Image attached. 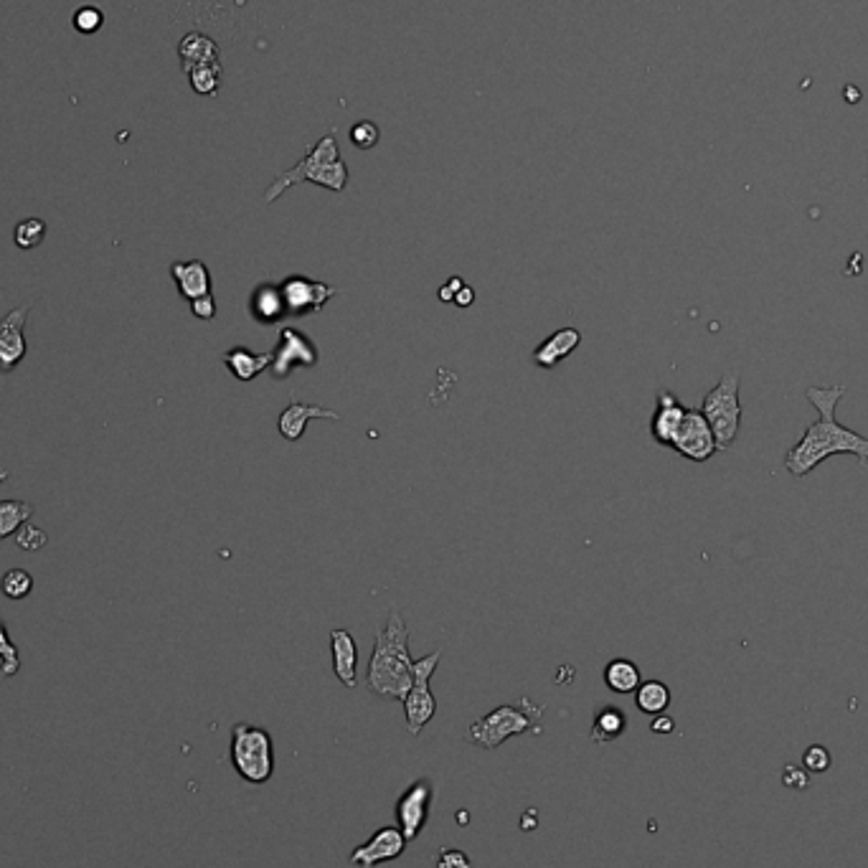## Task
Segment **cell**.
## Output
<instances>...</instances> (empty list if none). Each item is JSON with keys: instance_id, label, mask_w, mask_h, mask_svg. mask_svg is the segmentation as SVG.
<instances>
[{"instance_id": "obj_1", "label": "cell", "mask_w": 868, "mask_h": 868, "mask_svg": "<svg viewBox=\"0 0 868 868\" xmlns=\"http://www.w3.org/2000/svg\"><path fill=\"white\" fill-rule=\"evenodd\" d=\"M843 394H846L843 384L810 386L808 389V402L818 409V422L810 424L800 442L787 452L785 470L792 478H805L820 462L841 455V452L856 455L858 460H868V437L843 427L836 419V409Z\"/></svg>"}, {"instance_id": "obj_2", "label": "cell", "mask_w": 868, "mask_h": 868, "mask_svg": "<svg viewBox=\"0 0 868 868\" xmlns=\"http://www.w3.org/2000/svg\"><path fill=\"white\" fill-rule=\"evenodd\" d=\"M414 681V660L409 653V627L399 610H391L386 625L376 632L374 653L366 668V688L381 698L404 701Z\"/></svg>"}, {"instance_id": "obj_3", "label": "cell", "mask_w": 868, "mask_h": 868, "mask_svg": "<svg viewBox=\"0 0 868 868\" xmlns=\"http://www.w3.org/2000/svg\"><path fill=\"white\" fill-rule=\"evenodd\" d=\"M297 183H315V186H323L336 193H341L343 188L348 186V165L346 160L341 158L336 132H333V135H323L295 168L282 171L280 176L270 183V188L264 191V204L277 201L287 188L297 186Z\"/></svg>"}, {"instance_id": "obj_4", "label": "cell", "mask_w": 868, "mask_h": 868, "mask_svg": "<svg viewBox=\"0 0 868 868\" xmlns=\"http://www.w3.org/2000/svg\"><path fill=\"white\" fill-rule=\"evenodd\" d=\"M544 714V706L531 704L528 698H521L518 706H498L490 714L480 716L470 724L465 739L480 749H498L500 744L511 737H521L528 731H539V719Z\"/></svg>"}, {"instance_id": "obj_5", "label": "cell", "mask_w": 868, "mask_h": 868, "mask_svg": "<svg viewBox=\"0 0 868 868\" xmlns=\"http://www.w3.org/2000/svg\"><path fill=\"white\" fill-rule=\"evenodd\" d=\"M231 764L237 775L249 785H264L272 780L275 772V742L270 731L242 721L231 729Z\"/></svg>"}, {"instance_id": "obj_6", "label": "cell", "mask_w": 868, "mask_h": 868, "mask_svg": "<svg viewBox=\"0 0 868 868\" xmlns=\"http://www.w3.org/2000/svg\"><path fill=\"white\" fill-rule=\"evenodd\" d=\"M701 414H704L711 432H714L719 452L731 450V445H734L739 437V427H742V404H739L737 374L729 371V374L721 376L719 384L704 396Z\"/></svg>"}, {"instance_id": "obj_7", "label": "cell", "mask_w": 868, "mask_h": 868, "mask_svg": "<svg viewBox=\"0 0 868 868\" xmlns=\"http://www.w3.org/2000/svg\"><path fill=\"white\" fill-rule=\"evenodd\" d=\"M442 650L424 655V658L414 660V681L409 688L407 698H404V716H407L409 734H419L429 721L437 714V698L429 691V681H432L437 665H440Z\"/></svg>"}, {"instance_id": "obj_8", "label": "cell", "mask_w": 868, "mask_h": 868, "mask_svg": "<svg viewBox=\"0 0 868 868\" xmlns=\"http://www.w3.org/2000/svg\"><path fill=\"white\" fill-rule=\"evenodd\" d=\"M297 366H318V346L305 336L303 330L282 328L280 343L272 351L270 374L277 381H285Z\"/></svg>"}, {"instance_id": "obj_9", "label": "cell", "mask_w": 868, "mask_h": 868, "mask_svg": "<svg viewBox=\"0 0 868 868\" xmlns=\"http://www.w3.org/2000/svg\"><path fill=\"white\" fill-rule=\"evenodd\" d=\"M434 803V785L432 780L422 777V780L412 782L407 790L402 792L399 803H396V823L404 833L407 841H417L422 836L424 825L429 820V808Z\"/></svg>"}, {"instance_id": "obj_10", "label": "cell", "mask_w": 868, "mask_h": 868, "mask_svg": "<svg viewBox=\"0 0 868 868\" xmlns=\"http://www.w3.org/2000/svg\"><path fill=\"white\" fill-rule=\"evenodd\" d=\"M671 450H676L678 455L693 462H706L709 457H714L716 452H719L714 432H711L709 422H706V417L701 414V409H688L681 429H678V434L673 437Z\"/></svg>"}, {"instance_id": "obj_11", "label": "cell", "mask_w": 868, "mask_h": 868, "mask_svg": "<svg viewBox=\"0 0 868 868\" xmlns=\"http://www.w3.org/2000/svg\"><path fill=\"white\" fill-rule=\"evenodd\" d=\"M282 297H285L287 315H295V318H303V315L320 313L325 308L328 300H333L336 295V287L325 285V282L308 280V277H287L280 282Z\"/></svg>"}, {"instance_id": "obj_12", "label": "cell", "mask_w": 868, "mask_h": 868, "mask_svg": "<svg viewBox=\"0 0 868 868\" xmlns=\"http://www.w3.org/2000/svg\"><path fill=\"white\" fill-rule=\"evenodd\" d=\"M404 848H407V838L399 830V825H384L363 846L353 848L348 863L356 868H376L379 863L394 861V858L402 856Z\"/></svg>"}, {"instance_id": "obj_13", "label": "cell", "mask_w": 868, "mask_h": 868, "mask_svg": "<svg viewBox=\"0 0 868 868\" xmlns=\"http://www.w3.org/2000/svg\"><path fill=\"white\" fill-rule=\"evenodd\" d=\"M28 310H31V303L11 310L6 318L0 320V374H11L26 356L28 346L23 328H26Z\"/></svg>"}, {"instance_id": "obj_14", "label": "cell", "mask_w": 868, "mask_h": 868, "mask_svg": "<svg viewBox=\"0 0 868 868\" xmlns=\"http://www.w3.org/2000/svg\"><path fill=\"white\" fill-rule=\"evenodd\" d=\"M686 414H688V409L683 407L681 402H678L671 391H665V389L658 391L653 422H650V434H653V440L658 442V445L671 447L673 437H676L678 429H681Z\"/></svg>"}, {"instance_id": "obj_15", "label": "cell", "mask_w": 868, "mask_h": 868, "mask_svg": "<svg viewBox=\"0 0 868 868\" xmlns=\"http://www.w3.org/2000/svg\"><path fill=\"white\" fill-rule=\"evenodd\" d=\"M330 655L333 671L346 688L358 686V645L348 630L330 632Z\"/></svg>"}, {"instance_id": "obj_16", "label": "cell", "mask_w": 868, "mask_h": 868, "mask_svg": "<svg viewBox=\"0 0 868 868\" xmlns=\"http://www.w3.org/2000/svg\"><path fill=\"white\" fill-rule=\"evenodd\" d=\"M579 343H582V333L577 328H559L533 351V363L544 371L556 369L564 358L572 356Z\"/></svg>"}, {"instance_id": "obj_17", "label": "cell", "mask_w": 868, "mask_h": 868, "mask_svg": "<svg viewBox=\"0 0 868 868\" xmlns=\"http://www.w3.org/2000/svg\"><path fill=\"white\" fill-rule=\"evenodd\" d=\"M310 419H341V414L333 412V409H323L318 404H305V402H292L285 412L280 414V434L287 442H297L305 434Z\"/></svg>"}, {"instance_id": "obj_18", "label": "cell", "mask_w": 868, "mask_h": 868, "mask_svg": "<svg viewBox=\"0 0 868 868\" xmlns=\"http://www.w3.org/2000/svg\"><path fill=\"white\" fill-rule=\"evenodd\" d=\"M249 313L257 320L259 325H275L282 318H287L285 297H282L280 282H264L257 290L252 292V300H249Z\"/></svg>"}, {"instance_id": "obj_19", "label": "cell", "mask_w": 868, "mask_h": 868, "mask_svg": "<svg viewBox=\"0 0 868 868\" xmlns=\"http://www.w3.org/2000/svg\"><path fill=\"white\" fill-rule=\"evenodd\" d=\"M171 275L176 280L178 292L186 297L188 303L196 297H204L211 292V272L201 259H191V262H173Z\"/></svg>"}, {"instance_id": "obj_20", "label": "cell", "mask_w": 868, "mask_h": 868, "mask_svg": "<svg viewBox=\"0 0 868 868\" xmlns=\"http://www.w3.org/2000/svg\"><path fill=\"white\" fill-rule=\"evenodd\" d=\"M226 369L234 374V379L239 381H252L257 379L262 371L270 369L272 363V351L270 353H252L249 348H231V351H226L224 356Z\"/></svg>"}, {"instance_id": "obj_21", "label": "cell", "mask_w": 868, "mask_h": 868, "mask_svg": "<svg viewBox=\"0 0 868 868\" xmlns=\"http://www.w3.org/2000/svg\"><path fill=\"white\" fill-rule=\"evenodd\" d=\"M178 56H181L183 72H188L193 66L219 59V46H216L214 39L204 36V33L193 31L183 36L181 46H178Z\"/></svg>"}, {"instance_id": "obj_22", "label": "cell", "mask_w": 868, "mask_h": 868, "mask_svg": "<svg viewBox=\"0 0 868 868\" xmlns=\"http://www.w3.org/2000/svg\"><path fill=\"white\" fill-rule=\"evenodd\" d=\"M627 729V716L625 711L617 709V706H602V709L594 714L592 724V742L594 744H610L617 737H622Z\"/></svg>"}, {"instance_id": "obj_23", "label": "cell", "mask_w": 868, "mask_h": 868, "mask_svg": "<svg viewBox=\"0 0 868 868\" xmlns=\"http://www.w3.org/2000/svg\"><path fill=\"white\" fill-rule=\"evenodd\" d=\"M605 683L615 693H635L640 683H643V678H640V668L632 660L615 658L607 663Z\"/></svg>"}, {"instance_id": "obj_24", "label": "cell", "mask_w": 868, "mask_h": 868, "mask_svg": "<svg viewBox=\"0 0 868 868\" xmlns=\"http://www.w3.org/2000/svg\"><path fill=\"white\" fill-rule=\"evenodd\" d=\"M635 704H638V709L643 711V714L658 716L671 706V691L660 681H645L640 683L638 691H635Z\"/></svg>"}, {"instance_id": "obj_25", "label": "cell", "mask_w": 868, "mask_h": 868, "mask_svg": "<svg viewBox=\"0 0 868 868\" xmlns=\"http://www.w3.org/2000/svg\"><path fill=\"white\" fill-rule=\"evenodd\" d=\"M221 74H224V69H221V59H216V61H206V64L193 66V69H188L186 72V77L188 82H191L193 92L211 97V94L219 92Z\"/></svg>"}, {"instance_id": "obj_26", "label": "cell", "mask_w": 868, "mask_h": 868, "mask_svg": "<svg viewBox=\"0 0 868 868\" xmlns=\"http://www.w3.org/2000/svg\"><path fill=\"white\" fill-rule=\"evenodd\" d=\"M33 506L26 500H0V539H8L26 521H31Z\"/></svg>"}, {"instance_id": "obj_27", "label": "cell", "mask_w": 868, "mask_h": 868, "mask_svg": "<svg viewBox=\"0 0 868 868\" xmlns=\"http://www.w3.org/2000/svg\"><path fill=\"white\" fill-rule=\"evenodd\" d=\"M44 237H46V221L44 219L21 221V224L16 226V234H13V239H16V244L21 249L39 247V244L44 242Z\"/></svg>"}, {"instance_id": "obj_28", "label": "cell", "mask_w": 868, "mask_h": 868, "mask_svg": "<svg viewBox=\"0 0 868 868\" xmlns=\"http://www.w3.org/2000/svg\"><path fill=\"white\" fill-rule=\"evenodd\" d=\"M0 589H3L8 599H23L33 589V579L26 569H11L0 579Z\"/></svg>"}, {"instance_id": "obj_29", "label": "cell", "mask_w": 868, "mask_h": 868, "mask_svg": "<svg viewBox=\"0 0 868 868\" xmlns=\"http://www.w3.org/2000/svg\"><path fill=\"white\" fill-rule=\"evenodd\" d=\"M18 671H21V658H18L16 645L8 638L6 625L0 622V673H3V678H11Z\"/></svg>"}, {"instance_id": "obj_30", "label": "cell", "mask_w": 868, "mask_h": 868, "mask_svg": "<svg viewBox=\"0 0 868 868\" xmlns=\"http://www.w3.org/2000/svg\"><path fill=\"white\" fill-rule=\"evenodd\" d=\"M379 138H381L379 127L369 120H361L351 127V143L356 145L358 150L376 148V145H379Z\"/></svg>"}, {"instance_id": "obj_31", "label": "cell", "mask_w": 868, "mask_h": 868, "mask_svg": "<svg viewBox=\"0 0 868 868\" xmlns=\"http://www.w3.org/2000/svg\"><path fill=\"white\" fill-rule=\"evenodd\" d=\"M72 23L79 33H94V31H99V28H102V23H105V16H102V11H99V8L84 6V8H79L77 13H74Z\"/></svg>"}, {"instance_id": "obj_32", "label": "cell", "mask_w": 868, "mask_h": 868, "mask_svg": "<svg viewBox=\"0 0 868 868\" xmlns=\"http://www.w3.org/2000/svg\"><path fill=\"white\" fill-rule=\"evenodd\" d=\"M16 533H18L16 541H18V546H21L23 551H39V549H44V546H46V533L41 531L39 526H33L31 521L23 523V526L18 528Z\"/></svg>"}, {"instance_id": "obj_33", "label": "cell", "mask_w": 868, "mask_h": 868, "mask_svg": "<svg viewBox=\"0 0 868 868\" xmlns=\"http://www.w3.org/2000/svg\"><path fill=\"white\" fill-rule=\"evenodd\" d=\"M830 762H833V759H830V752L825 747H820V744L810 747L803 757L805 770L813 772V775H823V772H828Z\"/></svg>"}, {"instance_id": "obj_34", "label": "cell", "mask_w": 868, "mask_h": 868, "mask_svg": "<svg viewBox=\"0 0 868 868\" xmlns=\"http://www.w3.org/2000/svg\"><path fill=\"white\" fill-rule=\"evenodd\" d=\"M437 868H473V863L457 848H442V853L437 856Z\"/></svg>"}, {"instance_id": "obj_35", "label": "cell", "mask_w": 868, "mask_h": 868, "mask_svg": "<svg viewBox=\"0 0 868 868\" xmlns=\"http://www.w3.org/2000/svg\"><path fill=\"white\" fill-rule=\"evenodd\" d=\"M191 313L196 315V318L201 320H211L216 315V303H214V295H204V297H196V300H191Z\"/></svg>"}, {"instance_id": "obj_36", "label": "cell", "mask_w": 868, "mask_h": 868, "mask_svg": "<svg viewBox=\"0 0 868 868\" xmlns=\"http://www.w3.org/2000/svg\"><path fill=\"white\" fill-rule=\"evenodd\" d=\"M808 772L800 770V767H785V775H782V782H785V787H790V790H805L808 787Z\"/></svg>"}, {"instance_id": "obj_37", "label": "cell", "mask_w": 868, "mask_h": 868, "mask_svg": "<svg viewBox=\"0 0 868 868\" xmlns=\"http://www.w3.org/2000/svg\"><path fill=\"white\" fill-rule=\"evenodd\" d=\"M650 729L655 731V734H671L673 729H676V721L671 719V716H663V714H658L653 719V724H650Z\"/></svg>"}, {"instance_id": "obj_38", "label": "cell", "mask_w": 868, "mask_h": 868, "mask_svg": "<svg viewBox=\"0 0 868 868\" xmlns=\"http://www.w3.org/2000/svg\"><path fill=\"white\" fill-rule=\"evenodd\" d=\"M473 303H475V290L473 287L462 285L460 292L455 295V305H460V308H470Z\"/></svg>"}, {"instance_id": "obj_39", "label": "cell", "mask_w": 868, "mask_h": 868, "mask_svg": "<svg viewBox=\"0 0 868 868\" xmlns=\"http://www.w3.org/2000/svg\"><path fill=\"white\" fill-rule=\"evenodd\" d=\"M440 300L442 303H455V292L450 290V287H440Z\"/></svg>"}, {"instance_id": "obj_40", "label": "cell", "mask_w": 868, "mask_h": 868, "mask_svg": "<svg viewBox=\"0 0 868 868\" xmlns=\"http://www.w3.org/2000/svg\"><path fill=\"white\" fill-rule=\"evenodd\" d=\"M462 285H465V282H462V277H450V282H447V287H450V290L455 292V295H457V292H460Z\"/></svg>"}]
</instances>
